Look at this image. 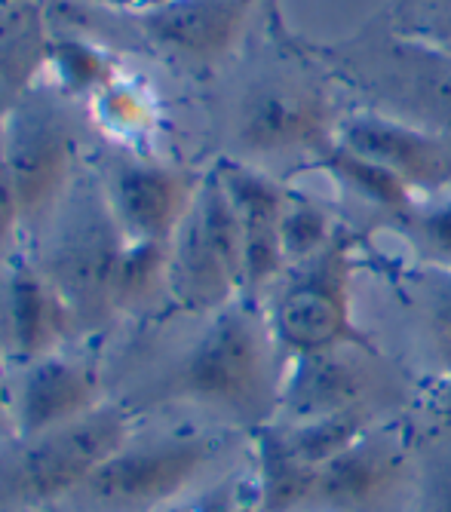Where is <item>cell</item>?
<instances>
[{
  "label": "cell",
  "mask_w": 451,
  "mask_h": 512,
  "mask_svg": "<svg viewBox=\"0 0 451 512\" xmlns=\"http://www.w3.org/2000/svg\"><path fill=\"white\" fill-rule=\"evenodd\" d=\"M286 365L270 319L255 301L237 298L209 319L178 362L169 396L212 414L218 427L252 436L277 421Z\"/></svg>",
  "instance_id": "cell-1"
},
{
  "label": "cell",
  "mask_w": 451,
  "mask_h": 512,
  "mask_svg": "<svg viewBox=\"0 0 451 512\" xmlns=\"http://www.w3.org/2000/svg\"><path fill=\"white\" fill-rule=\"evenodd\" d=\"M126 243L108 191L80 175L47 224V240L37 258L43 276L71 307L80 332L102 329L117 316L114 292Z\"/></svg>",
  "instance_id": "cell-2"
},
{
  "label": "cell",
  "mask_w": 451,
  "mask_h": 512,
  "mask_svg": "<svg viewBox=\"0 0 451 512\" xmlns=\"http://www.w3.org/2000/svg\"><path fill=\"white\" fill-rule=\"evenodd\" d=\"M129 439L132 414L108 399L71 424L16 439L0 451V512L71 500Z\"/></svg>",
  "instance_id": "cell-3"
},
{
  "label": "cell",
  "mask_w": 451,
  "mask_h": 512,
  "mask_svg": "<svg viewBox=\"0 0 451 512\" xmlns=\"http://www.w3.org/2000/svg\"><path fill=\"white\" fill-rule=\"evenodd\" d=\"M237 430H169L135 436L71 500L96 512H163L203 485Z\"/></svg>",
  "instance_id": "cell-4"
},
{
  "label": "cell",
  "mask_w": 451,
  "mask_h": 512,
  "mask_svg": "<svg viewBox=\"0 0 451 512\" xmlns=\"http://www.w3.org/2000/svg\"><path fill=\"white\" fill-rule=\"evenodd\" d=\"M338 68L366 92L369 111L418 126L451 148V59L396 31L335 50Z\"/></svg>",
  "instance_id": "cell-5"
},
{
  "label": "cell",
  "mask_w": 451,
  "mask_h": 512,
  "mask_svg": "<svg viewBox=\"0 0 451 512\" xmlns=\"http://www.w3.org/2000/svg\"><path fill=\"white\" fill-rule=\"evenodd\" d=\"M166 295L200 316H215L243 298V230L215 169L203 175L197 200L169 243Z\"/></svg>",
  "instance_id": "cell-6"
},
{
  "label": "cell",
  "mask_w": 451,
  "mask_h": 512,
  "mask_svg": "<svg viewBox=\"0 0 451 512\" xmlns=\"http://www.w3.org/2000/svg\"><path fill=\"white\" fill-rule=\"evenodd\" d=\"M421 424L399 414L313 470L304 512H405L415 491Z\"/></svg>",
  "instance_id": "cell-7"
},
{
  "label": "cell",
  "mask_w": 451,
  "mask_h": 512,
  "mask_svg": "<svg viewBox=\"0 0 451 512\" xmlns=\"http://www.w3.org/2000/svg\"><path fill=\"white\" fill-rule=\"evenodd\" d=\"M0 145L19 197L22 227L50 224L80 178V138L71 114L53 96H19L0 123Z\"/></svg>",
  "instance_id": "cell-8"
},
{
  "label": "cell",
  "mask_w": 451,
  "mask_h": 512,
  "mask_svg": "<svg viewBox=\"0 0 451 512\" xmlns=\"http://www.w3.org/2000/svg\"><path fill=\"white\" fill-rule=\"evenodd\" d=\"M267 319L286 359L363 341L353 325V240L338 230L326 249L292 264Z\"/></svg>",
  "instance_id": "cell-9"
},
{
  "label": "cell",
  "mask_w": 451,
  "mask_h": 512,
  "mask_svg": "<svg viewBox=\"0 0 451 512\" xmlns=\"http://www.w3.org/2000/svg\"><path fill=\"white\" fill-rule=\"evenodd\" d=\"M402 390L405 387L390 362H384L369 341L292 356L274 424H304L353 408L405 414L409 408Z\"/></svg>",
  "instance_id": "cell-10"
},
{
  "label": "cell",
  "mask_w": 451,
  "mask_h": 512,
  "mask_svg": "<svg viewBox=\"0 0 451 512\" xmlns=\"http://www.w3.org/2000/svg\"><path fill=\"white\" fill-rule=\"evenodd\" d=\"M332 120V105L317 86L267 80L246 96L237 138L252 157L313 154L323 160L338 142V126Z\"/></svg>",
  "instance_id": "cell-11"
},
{
  "label": "cell",
  "mask_w": 451,
  "mask_h": 512,
  "mask_svg": "<svg viewBox=\"0 0 451 512\" xmlns=\"http://www.w3.org/2000/svg\"><path fill=\"white\" fill-rule=\"evenodd\" d=\"M243 230V298H258L289 270L283 252V218L289 197L280 184L255 166L221 160L215 166Z\"/></svg>",
  "instance_id": "cell-12"
},
{
  "label": "cell",
  "mask_w": 451,
  "mask_h": 512,
  "mask_svg": "<svg viewBox=\"0 0 451 512\" xmlns=\"http://www.w3.org/2000/svg\"><path fill=\"white\" fill-rule=\"evenodd\" d=\"M200 181L203 175L175 166L129 160L114 169L105 191L126 240L169 246L197 200Z\"/></svg>",
  "instance_id": "cell-13"
},
{
  "label": "cell",
  "mask_w": 451,
  "mask_h": 512,
  "mask_svg": "<svg viewBox=\"0 0 451 512\" xmlns=\"http://www.w3.org/2000/svg\"><path fill=\"white\" fill-rule=\"evenodd\" d=\"M105 402L99 365L80 353H50L22 365L13 396L16 439L71 424Z\"/></svg>",
  "instance_id": "cell-14"
},
{
  "label": "cell",
  "mask_w": 451,
  "mask_h": 512,
  "mask_svg": "<svg viewBox=\"0 0 451 512\" xmlns=\"http://www.w3.org/2000/svg\"><path fill=\"white\" fill-rule=\"evenodd\" d=\"M338 145L387 169L412 191H442L451 184V148L436 135L378 111L356 114L341 123Z\"/></svg>",
  "instance_id": "cell-15"
},
{
  "label": "cell",
  "mask_w": 451,
  "mask_h": 512,
  "mask_svg": "<svg viewBox=\"0 0 451 512\" xmlns=\"http://www.w3.org/2000/svg\"><path fill=\"white\" fill-rule=\"evenodd\" d=\"M249 10L252 0H151L135 19L157 50L185 62H218L237 46Z\"/></svg>",
  "instance_id": "cell-16"
},
{
  "label": "cell",
  "mask_w": 451,
  "mask_h": 512,
  "mask_svg": "<svg viewBox=\"0 0 451 512\" xmlns=\"http://www.w3.org/2000/svg\"><path fill=\"white\" fill-rule=\"evenodd\" d=\"M7 335L19 365L59 353L80 335L71 307L31 258H16L7 273Z\"/></svg>",
  "instance_id": "cell-17"
},
{
  "label": "cell",
  "mask_w": 451,
  "mask_h": 512,
  "mask_svg": "<svg viewBox=\"0 0 451 512\" xmlns=\"http://www.w3.org/2000/svg\"><path fill=\"white\" fill-rule=\"evenodd\" d=\"M405 512H451V430L421 424L415 491Z\"/></svg>",
  "instance_id": "cell-18"
},
{
  "label": "cell",
  "mask_w": 451,
  "mask_h": 512,
  "mask_svg": "<svg viewBox=\"0 0 451 512\" xmlns=\"http://www.w3.org/2000/svg\"><path fill=\"white\" fill-rule=\"evenodd\" d=\"M166 261H169V246L132 243V240L126 243L117 273V292H114L117 313L139 310L151 304L157 295H166Z\"/></svg>",
  "instance_id": "cell-19"
},
{
  "label": "cell",
  "mask_w": 451,
  "mask_h": 512,
  "mask_svg": "<svg viewBox=\"0 0 451 512\" xmlns=\"http://www.w3.org/2000/svg\"><path fill=\"white\" fill-rule=\"evenodd\" d=\"M326 169H332L347 188H353L356 194H363L366 200L384 206V209H393V212H412L415 206V191L409 188L405 181H399L396 175H390L387 169L356 157L350 151H344L338 142L335 148L323 157Z\"/></svg>",
  "instance_id": "cell-20"
},
{
  "label": "cell",
  "mask_w": 451,
  "mask_h": 512,
  "mask_svg": "<svg viewBox=\"0 0 451 512\" xmlns=\"http://www.w3.org/2000/svg\"><path fill=\"white\" fill-rule=\"evenodd\" d=\"M421 322H424V347L436 362L439 375L451 378V267H430L421 279Z\"/></svg>",
  "instance_id": "cell-21"
},
{
  "label": "cell",
  "mask_w": 451,
  "mask_h": 512,
  "mask_svg": "<svg viewBox=\"0 0 451 512\" xmlns=\"http://www.w3.org/2000/svg\"><path fill=\"white\" fill-rule=\"evenodd\" d=\"M390 31L451 59V0H393Z\"/></svg>",
  "instance_id": "cell-22"
},
{
  "label": "cell",
  "mask_w": 451,
  "mask_h": 512,
  "mask_svg": "<svg viewBox=\"0 0 451 512\" xmlns=\"http://www.w3.org/2000/svg\"><path fill=\"white\" fill-rule=\"evenodd\" d=\"M338 230L332 227V215L310 200L289 197L286 218H283V252L289 267L307 261L335 240Z\"/></svg>",
  "instance_id": "cell-23"
},
{
  "label": "cell",
  "mask_w": 451,
  "mask_h": 512,
  "mask_svg": "<svg viewBox=\"0 0 451 512\" xmlns=\"http://www.w3.org/2000/svg\"><path fill=\"white\" fill-rule=\"evenodd\" d=\"M255 500L258 491L252 479V463H246L243 470H231L218 476L212 485H200L197 491H191L163 512H243Z\"/></svg>",
  "instance_id": "cell-24"
},
{
  "label": "cell",
  "mask_w": 451,
  "mask_h": 512,
  "mask_svg": "<svg viewBox=\"0 0 451 512\" xmlns=\"http://www.w3.org/2000/svg\"><path fill=\"white\" fill-rule=\"evenodd\" d=\"M59 68L65 83L71 86H93V89H105L108 80V65L102 62V56L96 50H86L80 43H68V50H59Z\"/></svg>",
  "instance_id": "cell-25"
},
{
  "label": "cell",
  "mask_w": 451,
  "mask_h": 512,
  "mask_svg": "<svg viewBox=\"0 0 451 512\" xmlns=\"http://www.w3.org/2000/svg\"><path fill=\"white\" fill-rule=\"evenodd\" d=\"M19 230H22V209H19L13 175L4 157V145H0V264H4Z\"/></svg>",
  "instance_id": "cell-26"
},
{
  "label": "cell",
  "mask_w": 451,
  "mask_h": 512,
  "mask_svg": "<svg viewBox=\"0 0 451 512\" xmlns=\"http://www.w3.org/2000/svg\"><path fill=\"white\" fill-rule=\"evenodd\" d=\"M102 114L114 123V129H139L145 120V108L135 99V92L123 86H105L102 89Z\"/></svg>",
  "instance_id": "cell-27"
},
{
  "label": "cell",
  "mask_w": 451,
  "mask_h": 512,
  "mask_svg": "<svg viewBox=\"0 0 451 512\" xmlns=\"http://www.w3.org/2000/svg\"><path fill=\"white\" fill-rule=\"evenodd\" d=\"M99 4H111V7H132L135 0H99Z\"/></svg>",
  "instance_id": "cell-28"
},
{
  "label": "cell",
  "mask_w": 451,
  "mask_h": 512,
  "mask_svg": "<svg viewBox=\"0 0 451 512\" xmlns=\"http://www.w3.org/2000/svg\"><path fill=\"white\" fill-rule=\"evenodd\" d=\"M0 411H4V399H0Z\"/></svg>",
  "instance_id": "cell-29"
}]
</instances>
